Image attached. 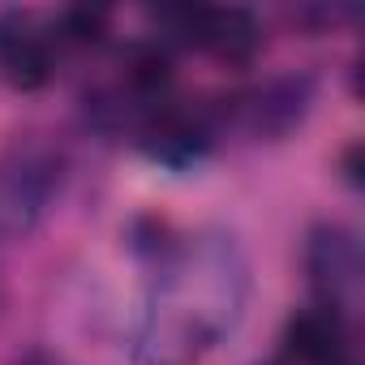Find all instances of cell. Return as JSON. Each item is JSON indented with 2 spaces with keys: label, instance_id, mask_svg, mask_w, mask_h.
<instances>
[{
  "label": "cell",
  "instance_id": "cell-9",
  "mask_svg": "<svg viewBox=\"0 0 365 365\" xmlns=\"http://www.w3.org/2000/svg\"><path fill=\"white\" fill-rule=\"evenodd\" d=\"M18 365H56V361H48V356H26V361H18Z\"/></svg>",
  "mask_w": 365,
  "mask_h": 365
},
{
  "label": "cell",
  "instance_id": "cell-5",
  "mask_svg": "<svg viewBox=\"0 0 365 365\" xmlns=\"http://www.w3.org/2000/svg\"><path fill=\"white\" fill-rule=\"evenodd\" d=\"M288 348L305 365H339L344 352H348V331H344L339 309L318 305V309L297 314L292 327H288Z\"/></svg>",
  "mask_w": 365,
  "mask_h": 365
},
{
  "label": "cell",
  "instance_id": "cell-6",
  "mask_svg": "<svg viewBox=\"0 0 365 365\" xmlns=\"http://www.w3.org/2000/svg\"><path fill=\"white\" fill-rule=\"evenodd\" d=\"M305 99H309V82H292V78L288 82H271L250 103V129L254 133H288L301 120Z\"/></svg>",
  "mask_w": 365,
  "mask_h": 365
},
{
  "label": "cell",
  "instance_id": "cell-4",
  "mask_svg": "<svg viewBox=\"0 0 365 365\" xmlns=\"http://www.w3.org/2000/svg\"><path fill=\"white\" fill-rule=\"evenodd\" d=\"M309 275L314 284L327 292V305L339 309L344 297H352L356 288V275H361V254H356V241L348 228H318L314 241H309Z\"/></svg>",
  "mask_w": 365,
  "mask_h": 365
},
{
  "label": "cell",
  "instance_id": "cell-1",
  "mask_svg": "<svg viewBox=\"0 0 365 365\" xmlns=\"http://www.w3.org/2000/svg\"><path fill=\"white\" fill-rule=\"evenodd\" d=\"M52 185H56V172L48 159L22 155L0 163V241L26 237L43 220Z\"/></svg>",
  "mask_w": 365,
  "mask_h": 365
},
{
  "label": "cell",
  "instance_id": "cell-2",
  "mask_svg": "<svg viewBox=\"0 0 365 365\" xmlns=\"http://www.w3.org/2000/svg\"><path fill=\"white\" fill-rule=\"evenodd\" d=\"M52 39L48 31L18 9L0 14V82H9L14 91H39L52 82Z\"/></svg>",
  "mask_w": 365,
  "mask_h": 365
},
{
  "label": "cell",
  "instance_id": "cell-8",
  "mask_svg": "<svg viewBox=\"0 0 365 365\" xmlns=\"http://www.w3.org/2000/svg\"><path fill=\"white\" fill-rule=\"evenodd\" d=\"M61 26H65V39H73V43H95V39L103 35V14H99V9H69V14L61 18Z\"/></svg>",
  "mask_w": 365,
  "mask_h": 365
},
{
  "label": "cell",
  "instance_id": "cell-3",
  "mask_svg": "<svg viewBox=\"0 0 365 365\" xmlns=\"http://www.w3.org/2000/svg\"><path fill=\"white\" fill-rule=\"evenodd\" d=\"M172 22L180 26V35L194 39L198 48H207L220 61H250L262 43V26L250 9H180L172 14Z\"/></svg>",
  "mask_w": 365,
  "mask_h": 365
},
{
  "label": "cell",
  "instance_id": "cell-10",
  "mask_svg": "<svg viewBox=\"0 0 365 365\" xmlns=\"http://www.w3.org/2000/svg\"><path fill=\"white\" fill-rule=\"evenodd\" d=\"M0 301H5V288H0Z\"/></svg>",
  "mask_w": 365,
  "mask_h": 365
},
{
  "label": "cell",
  "instance_id": "cell-7",
  "mask_svg": "<svg viewBox=\"0 0 365 365\" xmlns=\"http://www.w3.org/2000/svg\"><path fill=\"white\" fill-rule=\"evenodd\" d=\"M142 142H146V150H150L155 159H163V163H185V159H194V155L207 146L202 125L190 120L185 112H159V116H150Z\"/></svg>",
  "mask_w": 365,
  "mask_h": 365
}]
</instances>
